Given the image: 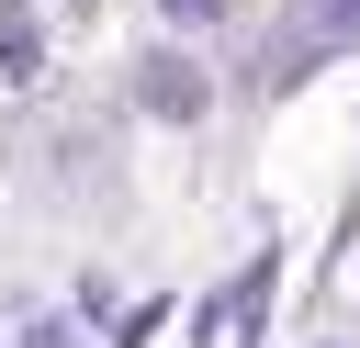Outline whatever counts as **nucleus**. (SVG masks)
<instances>
[{
  "label": "nucleus",
  "mask_w": 360,
  "mask_h": 348,
  "mask_svg": "<svg viewBox=\"0 0 360 348\" xmlns=\"http://www.w3.org/2000/svg\"><path fill=\"white\" fill-rule=\"evenodd\" d=\"M135 101L169 112V123H191V112H202V67H191V56H146V67H135Z\"/></svg>",
  "instance_id": "2"
},
{
  "label": "nucleus",
  "mask_w": 360,
  "mask_h": 348,
  "mask_svg": "<svg viewBox=\"0 0 360 348\" xmlns=\"http://www.w3.org/2000/svg\"><path fill=\"white\" fill-rule=\"evenodd\" d=\"M158 11H169V22H214L225 0H158Z\"/></svg>",
  "instance_id": "4"
},
{
  "label": "nucleus",
  "mask_w": 360,
  "mask_h": 348,
  "mask_svg": "<svg viewBox=\"0 0 360 348\" xmlns=\"http://www.w3.org/2000/svg\"><path fill=\"white\" fill-rule=\"evenodd\" d=\"M338 45H360V0H292V22L259 45V90H292V79L326 67Z\"/></svg>",
  "instance_id": "1"
},
{
  "label": "nucleus",
  "mask_w": 360,
  "mask_h": 348,
  "mask_svg": "<svg viewBox=\"0 0 360 348\" xmlns=\"http://www.w3.org/2000/svg\"><path fill=\"white\" fill-rule=\"evenodd\" d=\"M0 79H34V22L0 11Z\"/></svg>",
  "instance_id": "3"
},
{
  "label": "nucleus",
  "mask_w": 360,
  "mask_h": 348,
  "mask_svg": "<svg viewBox=\"0 0 360 348\" xmlns=\"http://www.w3.org/2000/svg\"><path fill=\"white\" fill-rule=\"evenodd\" d=\"M22 348H68V326H34V337H22Z\"/></svg>",
  "instance_id": "5"
}]
</instances>
